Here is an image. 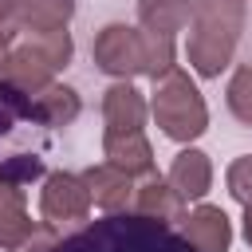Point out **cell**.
<instances>
[{
    "mask_svg": "<svg viewBox=\"0 0 252 252\" xmlns=\"http://www.w3.org/2000/svg\"><path fill=\"white\" fill-rule=\"evenodd\" d=\"M193 28L185 59L201 79H217L236 51L244 28V0H193Z\"/></svg>",
    "mask_w": 252,
    "mask_h": 252,
    "instance_id": "1",
    "label": "cell"
},
{
    "mask_svg": "<svg viewBox=\"0 0 252 252\" xmlns=\"http://www.w3.org/2000/svg\"><path fill=\"white\" fill-rule=\"evenodd\" d=\"M150 114L154 122L161 126L165 138L173 142H193L209 130V110H205V98L197 91V83L173 67L165 79L154 83V98H150Z\"/></svg>",
    "mask_w": 252,
    "mask_h": 252,
    "instance_id": "2",
    "label": "cell"
},
{
    "mask_svg": "<svg viewBox=\"0 0 252 252\" xmlns=\"http://www.w3.org/2000/svg\"><path fill=\"white\" fill-rule=\"evenodd\" d=\"M51 252H189V240H173L165 224L138 217V220H106L98 228H87Z\"/></svg>",
    "mask_w": 252,
    "mask_h": 252,
    "instance_id": "3",
    "label": "cell"
},
{
    "mask_svg": "<svg viewBox=\"0 0 252 252\" xmlns=\"http://www.w3.org/2000/svg\"><path fill=\"white\" fill-rule=\"evenodd\" d=\"M67 63H71V35H67V28L39 32V35H28L20 47H12L0 83L35 94V91L51 87V75L63 71Z\"/></svg>",
    "mask_w": 252,
    "mask_h": 252,
    "instance_id": "4",
    "label": "cell"
},
{
    "mask_svg": "<svg viewBox=\"0 0 252 252\" xmlns=\"http://www.w3.org/2000/svg\"><path fill=\"white\" fill-rule=\"evenodd\" d=\"M94 63L118 83H130L134 75H146L150 67V35L130 24H106L94 39Z\"/></svg>",
    "mask_w": 252,
    "mask_h": 252,
    "instance_id": "5",
    "label": "cell"
},
{
    "mask_svg": "<svg viewBox=\"0 0 252 252\" xmlns=\"http://www.w3.org/2000/svg\"><path fill=\"white\" fill-rule=\"evenodd\" d=\"M75 0H0V32L12 35H39L67 28Z\"/></svg>",
    "mask_w": 252,
    "mask_h": 252,
    "instance_id": "6",
    "label": "cell"
},
{
    "mask_svg": "<svg viewBox=\"0 0 252 252\" xmlns=\"http://www.w3.org/2000/svg\"><path fill=\"white\" fill-rule=\"evenodd\" d=\"M91 209V193L87 181L75 173H47L43 189H39V213L47 224H67V220H83Z\"/></svg>",
    "mask_w": 252,
    "mask_h": 252,
    "instance_id": "7",
    "label": "cell"
},
{
    "mask_svg": "<svg viewBox=\"0 0 252 252\" xmlns=\"http://www.w3.org/2000/svg\"><path fill=\"white\" fill-rule=\"evenodd\" d=\"M102 154L110 158V165H118L122 173H154V150L146 142L142 130H106L102 134Z\"/></svg>",
    "mask_w": 252,
    "mask_h": 252,
    "instance_id": "8",
    "label": "cell"
},
{
    "mask_svg": "<svg viewBox=\"0 0 252 252\" xmlns=\"http://www.w3.org/2000/svg\"><path fill=\"white\" fill-rule=\"evenodd\" d=\"M185 240H189L197 252H228V244H232V224H228L224 209H217V205H197V209L185 217Z\"/></svg>",
    "mask_w": 252,
    "mask_h": 252,
    "instance_id": "9",
    "label": "cell"
},
{
    "mask_svg": "<svg viewBox=\"0 0 252 252\" xmlns=\"http://www.w3.org/2000/svg\"><path fill=\"white\" fill-rule=\"evenodd\" d=\"M165 181H169L185 201H201V197L209 193V185H213V161H209V154H201V150H181V154L173 158Z\"/></svg>",
    "mask_w": 252,
    "mask_h": 252,
    "instance_id": "10",
    "label": "cell"
},
{
    "mask_svg": "<svg viewBox=\"0 0 252 252\" xmlns=\"http://www.w3.org/2000/svg\"><path fill=\"white\" fill-rule=\"evenodd\" d=\"M83 181H87V193H91V201L98 205V209H106V213H118V209H126V201L134 197V185H130V173H122L118 165H91L87 173H83Z\"/></svg>",
    "mask_w": 252,
    "mask_h": 252,
    "instance_id": "11",
    "label": "cell"
},
{
    "mask_svg": "<svg viewBox=\"0 0 252 252\" xmlns=\"http://www.w3.org/2000/svg\"><path fill=\"white\" fill-rule=\"evenodd\" d=\"M102 118H106V130H142V122H146V98L130 83H114L102 94Z\"/></svg>",
    "mask_w": 252,
    "mask_h": 252,
    "instance_id": "12",
    "label": "cell"
},
{
    "mask_svg": "<svg viewBox=\"0 0 252 252\" xmlns=\"http://www.w3.org/2000/svg\"><path fill=\"white\" fill-rule=\"evenodd\" d=\"M134 205H138V217H150L158 224H169V220H181L185 217V197L169 181H161V177H150L134 193Z\"/></svg>",
    "mask_w": 252,
    "mask_h": 252,
    "instance_id": "13",
    "label": "cell"
},
{
    "mask_svg": "<svg viewBox=\"0 0 252 252\" xmlns=\"http://www.w3.org/2000/svg\"><path fill=\"white\" fill-rule=\"evenodd\" d=\"M79 118V94L71 87H43L32 94V122H43V126H67Z\"/></svg>",
    "mask_w": 252,
    "mask_h": 252,
    "instance_id": "14",
    "label": "cell"
},
{
    "mask_svg": "<svg viewBox=\"0 0 252 252\" xmlns=\"http://www.w3.org/2000/svg\"><path fill=\"white\" fill-rule=\"evenodd\" d=\"M193 16V4L189 0H138V20L146 32L154 35H165L173 39Z\"/></svg>",
    "mask_w": 252,
    "mask_h": 252,
    "instance_id": "15",
    "label": "cell"
},
{
    "mask_svg": "<svg viewBox=\"0 0 252 252\" xmlns=\"http://www.w3.org/2000/svg\"><path fill=\"white\" fill-rule=\"evenodd\" d=\"M224 98H228L232 118H240L244 126H252V67H236V71H232Z\"/></svg>",
    "mask_w": 252,
    "mask_h": 252,
    "instance_id": "16",
    "label": "cell"
},
{
    "mask_svg": "<svg viewBox=\"0 0 252 252\" xmlns=\"http://www.w3.org/2000/svg\"><path fill=\"white\" fill-rule=\"evenodd\" d=\"M39 224L28 217V209H16V213H0V248H12V252H20L28 240H32V232H35Z\"/></svg>",
    "mask_w": 252,
    "mask_h": 252,
    "instance_id": "17",
    "label": "cell"
},
{
    "mask_svg": "<svg viewBox=\"0 0 252 252\" xmlns=\"http://www.w3.org/2000/svg\"><path fill=\"white\" fill-rule=\"evenodd\" d=\"M224 181H228V193L248 209L252 205V154H244V158H236L232 165H228V173H224Z\"/></svg>",
    "mask_w": 252,
    "mask_h": 252,
    "instance_id": "18",
    "label": "cell"
},
{
    "mask_svg": "<svg viewBox=\"0 0 252 252\" xmlns=\"http://www.w3.org/2000/svg\"><path fill=\"white\" fill-rule=\"evenodd\" d=\"M0 177L12 181V185L35 181V177H43V161H39V158H28V154H16V158H8V161L0 165Z\"/></svg>",
    "mask_w": 252,
    "mask_h": 252,
    "instance_id": "19",
    "label": "cell"
},
{
    "mask_svg": "<svg viewBox=\"0 0 252 252\" xmlns=\"http://www.w3.org/2000/svg\"><path fill=\"white\" fill-rule=\"evenodd\" d=\"M16 209H24V189L0 177V213H16Z\"/></svg>",
    "mask_w": 252,
    "mask_h": 252,
    "instance_id": "20",
    "label": "cell"
},
{
    "mask_svg": "<svg viewBox=\"0 0 252 252\" xmlns=\"http://www.w3.org/2000/svg\"><path fill=\"white\" fill-rule=\"evenodd\" d=\"M55 244H59V240H55V232H51V228H35V232H32V240H28L20 252H51Z\"/></svg>",
    "mask_w": 252,
    "mask_h": 252,
    "instance_id": "21",
    "label": "cell"
},
{
    "mask_svg": "<svg viewBox=\"0 0 252 252\" xmlns=\"http://www.w3.org/2000/svg\"><path fill=\"white\" fill-rule=\"evenodd\" d=\"M8 43H12V39L0 32V75H4V63H8V55H12V51H8Z\"/></svg>",
    "mask_w": 252,
    "mask_h": 252,
    "instance_id": "22",
    "label": "cell"
},
{
    "mask_svg": "<svg viewBox=\"0 0 252 252\" xmlns=\"http://www.w3.org/2000/svg\"><path fill=\"white\" fill-rule=\"evenodd\" d=\"M244 240H248V244H252V205H248V209H244Z\"/></svg>",
    "mask_w": 252,
    "mask_h": 252,
    "instance_id": "23",
    "label": "cell"
}]
</instances>
